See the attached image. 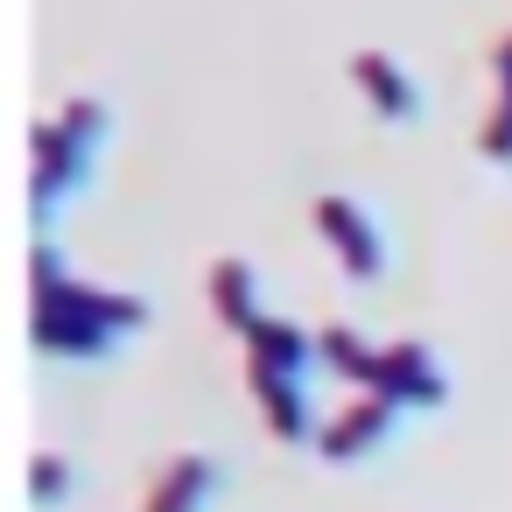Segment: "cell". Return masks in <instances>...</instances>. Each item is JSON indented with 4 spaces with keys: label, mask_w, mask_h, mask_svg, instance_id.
<instances>
[{
    "label": "cell",
    "mask_w": 512,
    "mask_h": 512,
    "mask_svg": "<svg viewBox=\"0 0 512 512\" xmlns=\"http://www.w3.org/2000/svg\"><path fill=\"white\" fill-rule=\"evenodd\" d=\"M29 281H36V309H78V316H99V323H113L120 337L148 323V302H141V295H106V288L71 281L50 239H36V253H29Z\"/></svg>",
    "instance_id": "cell-1"
},
{
    "label": "cell",
    "mask_w": 512,
    "mask_h": 512,
    "mask_svg": "<svg viewBox=\"0 0 512 512\" xmlns=\"http://www.w3.org/2000/svg\"><path fill=\"white\" fill-rule=\"evenodd\" d=\"M36 176H29V211H36V225H50V204L64 197V190H78V176L92 169V148L85 141H71L57 120H43L36 134Z\"/></svg>",
    "instance_id": "cell-2"
},
{
    "label": "cell",
    "mask_w": 512,
    "mask_h": 512,
    "mask_svg": "<svg viewBox=\"0 0 512 512\" xmlns=\"http://www.w3.org/2000/svg\"><path fill=\"white\" fill-rule=\"evenodd\" d=\"M316 225H323V239L337 246V260H344L358 281H372V274L386 267L379 225L365 218V204H358V197H316Z\"/></svg>",
    "instance_id": "cell-3"
},
{
    "label": "cell",
    "mask_w": 512,
    "mask_h": 512,
    "mask_svg": "<svg viewBox=\"0 0 512 512\" xmlns=\"http://www.w3.org/2000/svg\"><path fill=\"white\" fill-rule=\"evenodd\" d=\"M393 407H400V400H386V393H358V400H344L337 421L316 435L323 456H330V463H358L379 435H393Z\"/></svg>",
    "instance_id": "cell-4"
},
{
    "label": "cell",
    "mask_w": 512,
    "mask_h": 512,
    "mask_svg": "<svg viewBox=\"0 0 512 512\" xmlns=\"http://www.w3.org/2000/svg\"><path fill=\"white\" fill-rule=\"evenodd\" d=\"M372 393H386V400H400V407H435L449 386H442V372H435L428 344H393V351H379Z\"/></svg>",
    "instance_id": "cell-5"
},
{
    "label": "cell",
    "mask_w": 512,
    "mask_h": 512,
    "mask_svg": "<svg viewBox=\"0 0 512 512\" xmlns=\"http://www.w3.org/2000/svg\"><path fill=\"white\" fill-rule=\"evenodd\" d=\"M218 484H225L218 456H204V449L169 456V470H162L155 491H148V512H204V505L218 498Z\"/></svg>",
    "instance_id": "cell-6"
},
{
    "label": "cell",
    "mask_w": 512,
    "mask_h": 512,
    "mask_svg": "<svg viewBox=\"0 0 512 512\" xmlns=\"http://www.w3.org/2000/svg\"><path fill=\"white\" fill-rule=\"evenodd\" d=\"M113 323H99V316H78V309H36V344L50 351V358H99V351H113Z\"/></svg>",
    "instance_id": "cell-7"
},
{
    "label": "cell",
    "mask_w": 512,
    "mask_h": 512,
    "mask_svg": "<svg viewBox=\"0 0 512 512\" xmlns=\"http://www.w3.org/2000/svg\"><path fill=\"white\" fill-rule=\"evenodd\" d=\"M351 78L365 85V99L379 106V120H414V113H421V92H414V78H407L393 57L358 50V57H351Z\"/></svg>",
    "instance_id": "cell-8"
},
{
    "label": "cell",
    "mask_w": 512,
    "mask_h": 512,
    "mask_svg": "<svg viewBox=\"0 0 512 512\" xmlns=\"http://www.w3.org/2000/svg\"><path fill=\"white\" fill-rule=\"evenodd\" d=\"M316 358V337H302L295 323H281V316H260L253 330H246V365H267V372H288V379H302V365Z\"/></svg>",
    "instance_id": "cell-9"
},
{
    "label": "cell",
    "mask_w": 512,
    "mask_h": 512,
    "mask_svg": "<svg viewBox=\"0 0 512 512\" xmlns=\"http://www.w3.org/2000/svg\"><path fill=\"white\" fill-rule=\"evenodd\" d=\"M246 379H253V393H260V414H267V428H274L281 442H302V435H309L302 379H288V372H267V365H246Z\"/></svg>",
    "instance_id": "cell-10"
},
{
    "label": "cell",
    "mask_w": 512,
    "mask_h": 512,
    "mask_svg": "<svg viewBox=\"0 0 512 512\" xmlns=\"http://www.w3.org/2000/svg\"><path fill=\"white\" fill-rule=\"evenodd\" d=\"M316 358L330 365V372H344L351 386H365L372 393V372H379V351L358 337V330H344V323H323L316 330Z\"/></svg>",
    "instance_id": "cell-11"
},
{
    "label": "cell",
    "mask_w": 512,
    "mask_h": 512,
    "mask_svg": "<svg viewBox=\"0 0 512 512\" xmlns=\"http://www.w3.org/2000/svg\"><path fill=\"white\" fill-rule=\"evenodd\" d=\"M211 309H218L239 337L260 323V309H253V267H246V260H218V267H211Z\"/></svg>",
    "instance_id": "cell-12"
},
{
    "label": "cell",
    "mask_w": 512,
    "mask_h": 512,
    "mask_svg": "<svg viewBox=\"0 0 512 512\" xmlns=\"http://www.w3.org/2000/svg\"><path fill=\"white\" fill-rule=\"evenodd\" d=\"M57 127H64L71 141H85V148H99V134H106V106H99L92 92H71V99L57 106Z\"/></svg>",
    "instance_id": "cell-13"
},
{
    "label": "cell",
    "mask_w": 512,
    "mask_h": 512,
    "mask_svg": "<svg viewBox=\"0 0 512 512\" xmlns=\"http://www.w3.org/2000/svg\"><path fill=\"white\" fill-rule=\"evenodd\" d=\"M29 484H36V505L50 512V505H57L64 491H71V470H64L57 456H36V477H29Z\"/></svg>",
    "instance_id": "cell-14"
},
{
    "label": "cell",
    "mask_w": 512,
    "mask_h": 512,
    "mask_svg": "<svg viewBox=\"0 0 512 512\" xmlns=\"http://www.w3.org/2000/svg\"><path fill=\"white\" fill-rule=\"evenodd\" d=\"M498 106H512V78H505V85H498Z\"/></svg>",
    "instance_id": "cell-15"
}]
</instances>
